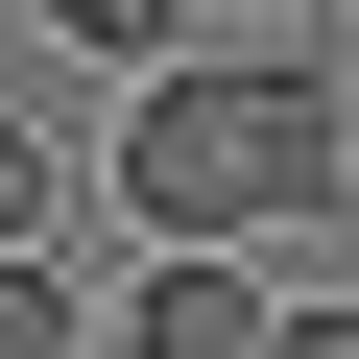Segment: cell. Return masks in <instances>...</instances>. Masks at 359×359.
Segmentation results:
<instances>
[{
  "mask_svg": "<svg viewBox=\"0 0 359 359\" xmlns=\"http://www.w3.org/2000/svg\"><path fill=\"white\" fill-rule=\"evenodd\" d=\"M48 216H72V144H48V120H0V264H48Z\"/></svg>",
  "mask_w": 359,
  "mask_h": 359,
  "instance_id": "4",
  "label": "cell"
},
{
  "mask_svg": "<svg viewBox=\"0 0 359 359\" xmlns=\"http://www.w3.org/2000/svg\"><path fill=\"white\" fill-rule=\"evenodd\" d=\"M264 359H359V287H335V311H287V335H264Z\"/></svg>",
  "mask_w": 359,
  "mask_h": 359,
  "instance_id": "6",
  "label": "cell"
},
{
  "mask_svg": "<svg viewBox=\"0 0 359 359\" xmlns=\"http://www.w3.org/2000/svg\"><path fill=\"white\" fill-rule=\"evenodd\" d=\"M264 335H287V287H264V264H168V240H144V311H120L96 359H264Z\"/></svg>",
  "mask_w": 359,
  "mask_h": 359,
  "instance_id": "2",
  "label": "cell"
},
{
  "mask_svg": "<svg viewBox=\"0 0 359 359\" xmlns=\"http://www.w3.org/2000/svg\"><path fill=\"white\" fill-rule=\"evenodd\" d=\"M0 359H96V311H72L48 264H0Z\"/></svg>",
  "mask_w": 359,
  "mask_h": 359,
  "instance_id": "5",
  "label": "cell"
},
{
  "mask_svg": "<svg viewBox=\"0 0 359 359\" xmlns=\"http://www.w3.org/2000/svg\"><path fill=\"white\" fill-rule=\"evenodd\" d=\"M335 168H359V96L311 48H192V72H144V120H120V216L168 264H264V240L335 216Z\"/></svg>",
  "mask_w": 359,
  "mask_h": 359,
  "instance_id": "1",
  "label": "cell"
},
{
  "mask_svg": "<svg viewBox=\"0 0 359 359\" xmlns=\"http://www.w3.org/2000/svg\"><path fill=\"white\" fill-rule=\"evenodd\" d=\"M48 25H72L120 96H144V72H192V0H48Z\"/></svg>",
  "mask_w": 359,
  "mask_h": 359,
  "instance_id": "3",
  "label": "cell"
}]
</instances>
